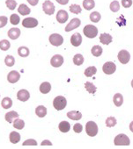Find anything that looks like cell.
Returning <instances> with one entry per match:
<instances>
[{"label":"cell","instance_id":"obj_34","mask_svg":"<svg viewBox=\"0 0 133 149\" xmlns=\"http://www.w3.org/2000/svg\"><path fill=\"white\" fill-rule=\"evenodd\" d=\"M101 16L100 13H98V12H94L90 14V20L94 23L99 22L101 20Z\"/></svg>","mask_w":133,"mask_h":149},{"label":"cell","instance_id":"obj_30","mask_svg":"<svg viewBox=\"0 0 133 149\" xmlns=\"http://www.w3.org/2000/svg\"><path fill=\"white\" fill-rule=\"evenodd\" d=\"M1 105L4 109H10L13 106V100L10 97H5L1 102Z\"/></svg>","mask_w":133,"mask_h":149},{"label":"cell","instance_id":"obj_5","mask_svg":"<svg viewBox=\"0 0 133 149\" xmlns=\"http://www.w3.org/2000/svg\"><path fill=\"white\" fill-rule=\"evenodd\" d=\"M49 42L55 47H59L63 43V38L58 33H52L49 36Z\"/></svg>","mask_w":133,"mask_h":149},{"label":"cell","instance_id":"obj_36","mask_svg":"<svg viewBox=\"0 0 133 149\" xmlns=\"http://www.w3.org/2000/svg\"><path fill=\"white\" fill-rule=\"evenodd\" d=\"M5 63L8 67H13L15 63V59L13 55H7L5 59Z\"/></svg>","mask_w":133,"mask_h":149},{"label":"cell","instance_id":"obj_46","mask_svg":"<svg viewBox=\"0 0 133 149\" xmlns=\"http://www.w3.org/2000/svg\"><path fill=\"white\" fill-rule=\"evenodd\" d=\"M27 1L33 6H35L39 3V0H27Z\"/></svg>","mask_w":133,"mask_h":149},{"label":"cell","instance_id":"obj_24","mask_svg":"<svg viewBox=\"0 0 133 149\" xmlns=\"http://www.w3.org/2000/svg\"><path fill=\"white\" fill-rule=\"evenodd\" d=\"M9 139H10V141L13 144H17L20 140V134L19 132H12L10 133Z\"/></svg>","mask_w":133,"mask_h":149},{"label":"cell","instance_id":"obj_35","mask_svg":"<svg viewBox=\"0 0 133 149\" xmlns=\"http://www.w3.org/2000/svg\"><path fill=\"white\" fill-rule=\"evenodd\" d=\"M11 47V44L8 40H3L0 41V49L3 50V51H7Z\"/></svg>","mask_w":133,"mask_h":149},{"label":"cell","instance_id":"obj_31","mask_svg":"<svg viewBox=\"0 0 133 149\" xmlns=\"http://www.w3.org/2000/svg\"><path fill=\"white\" fill-rule=\"evenodd\" d=\"M29 49L27 47H20L18 49V54L21 57H27L29 55Z\"/></svg>","mask_w":133,"mask_h":149},{"label":"cell","instance_id":"obj_14","mask_svg":"<svg viewBox=\"0 0 133 149\" xmlns=\"http://www.w3.org/2000/svg\"><path fill=\"white\" fill-rule=\"evenodd\" d=\"M17 98L20 101L26 102V101H27L30 98V94H29V92L27 90H20L17 93Z\"/></svg>","mask_w":133,"mask_h":149},{"label":"cell","instance_id":"obj_44","mask_svg":"<svg viewBox=\"0 0 133 149\" xmlns=\"http://www.w3.org/2000/svg\"><path fill=\"white\" fill-rule=\"evenodd\" d=\"M82 130H83V126H82L81 124L78 123V124H75V125H73V131H74L75 132L80 133V132H82Z\"/></svg>","mask_w":133,"mask_h":149},{"label":"cell","instance_id":"obj_9","mask_svg":"<svg viewBox=\"0 0 133 149\" xmlns=\"http://www.w3.org/2000/svg\"><path fill=\"white\" fill-rule=\"evenodd\" d=\"M118 60L122 64H127L130 60V54L127 50H121L118 53Z\"/></svg>","mask_w":133,"mask_h":149},{"label":"cell","instance_id":"obj_29","mask_svg":"<svg viewBox=\"0 0 133 149\" xmlns=\"http://www.w3.org/2000/svg\"><path fill=\"white\" fill-rule=\"evenodd\" d=\"M85 88H86V90H87L90 94H94V93L96 92V91H97L96 86H95L94 84L90 83V82L85 83Z\"/></svg>","mask_w":133,"mask_h":149},{"label":"cell","instance_id":"obj_11","mask_svg":"<svg viewBox=\"0 0 133 149\" xmlns=\"http://www.w3.org/2000/svg\"><path fill=\"white\" fill-rule=\"evenodd\" d=\"M63 57L60 54L54 55L50 60V64L54 68H59L60 66L63 65Z\"/></svg>","mask_w":133,"mask_h":149},{"label":"cell","instance_id":"obj_20","mask_svg":"<svg viewBox=\"0 0 133 149\" xmlns=\"http://www.w3.org/2000/svg\"><path fill=\"white\" fill-rule=\"evenodd\" d=\"M58 128H59L60 132H68L71 129V125L67 121H62V122H60Z\"/></svg>","mask_w":133,"mask_h":149},{"label":"cell","instance_id":"obj_37","mask_svg":"<svg viewBox=\"0 0 133 149\" xmlns=\"http://www.w3.org/2000/svg\"><path fill=\"white\" fill-rule=\"evenodd\" d=\"M116 125V119L114 117H108L106 119V125L108 127H114Z\"/></svg>","mask_w":133,"mask_h":149},{"label":"cell","instance_id":"obj_23","mask_svg":"<svg viewBox=\"0 0 133 149\" xmlns=\"http://www.w3.org/2000/svg\"><path fill=\"white\" fill-rule=\"evenodd\" d=\"M51 91V85L48 82H44L40 85V91L42 94H48Z\"/></svg>","mask_w":133,"mask_h":149},{"label":"cell","instance_id":"obj_6","mask_svg":"<svg viewBox=\"0 0 133 149\" xmlns=\"http://www.w3.org/2000/svg\"><path fill=\"white\" fill-rule=\"evenodd\" d=\"M42 9L47 15H52L55 13V6L49 0H46L42 4Z\"/></svg>","mask_w":133,"mask_h":149},{"label":"cell","instance_id":"obj_47","mask_svg":"<svg viewBox=\"0 0 133 149\" xmlns=\"http://www.w3.org/2000/svg\"><path fill=\"white\" fill-rule=\"evenodd\" d=\"M56 1L58 3V4H60V5H63V6H64V5H67L68 4V2H69V0H56Z\"/></svg>","mask_w":133,"mask_h":149},{"label":"cell","instance_id":"obj_10","mask_svg":"<svg viewBox=\"0 0 133 149\" xmlns=\"http://www.w3.org/2000/svg\"><path fill=\"white\" fill-rule=\"evenodd\" d=\"M81 24V21L80 19H77V18H74L71 20V22L66 26L65 27V32H71L76 28H78Z\"/></svg>","mask_w":133,"mask_h":149},{"label":"cell","instance_id":"obj_7","mask_svg":"<svg viewBox=\"0 0 133 149\" xmlns=\"http://www.w3.org/2000/svg\"><path fill=\"white\" fill-rule=\"evenodd\" d=\"M22 26L26 28H34L38 26V20L34 18H26L22 21Z\"/></svg>","mask_w":133,"mask_h":149},{"label":"cell","instance_id":"obj_32","mask_svg":"<svg viewBox=\"0 0 133 149\" xmlns=\"http://www.w3.org/2000/svg\"><path fill=\"white\" fill-rule=\"evenodd\" d=\"M73 62H74V64L77 65V66L82 65L83 62H84V57H83V55L80 54H75L74 57H73Z\"/></svg>","mask_w":133,"mask_h":149},{"label":"cell","instance_id":"obj_1","mask_svg":"<svg viewBox=\"0 0 133 149\" xmlns=\"http://www.w3.org/2000/svg\"><path fill=\"white\" fill-rule=\"evenodd\" d=\"M66 105H67V100L63 96H58L55 97L53 100V106L56 111H62L63 110Z\"/></svg>","mask_w":133,"mask_h":149},{"label":"cell","instance_id":"obj_16","mask_svg":"<svg viewBox=\"0 0 133 149\" xmlns=\"http://www.w3.org/2000/svg\"><path fill=\"white\" fill-rule=\"evenodd\" d=\"M8 36L12 40H17L20 36V30L17 27L11 28L8 31Z\"/></svg>","mask_w":133,"mask_h":149},{"label":"cell","instance_id":"obj_8","mask_svg":"<svg viewBox=\"0 0 133 149\" xmlns=\"http://www.w3.org/2000/svg\"><path fill=\"white\" fill-rule=\"evenodd\" d=\"M115 69H116V65L112 61L106 62L102 67V70L106 74H112L113 73H115Z\"/></svg>","mask_w":133,"mask_h":149},{"label":"cell","instance_id":"obj_21","mask_svg":"<svg viewBox=\"0 0 133 149\" xmlns=\"http://www.w3.org/2000/svg\"><path fill=\"white\" fill-rule=\"evenodd\" d=\"M35 114L39 118H44L47 115V108L43 105H39L35 109Z\"/></svg>","mask_w":133,"mask_h":149},{"label":"cell","instance_id":"obj_2","mask_svg":"<svg viewBox=\"0 0 133 149\" xmlns=\"http://www.w3.org/2000/svg\"><path fill=\"white\" fill-rule=\"evenodd\" d=\"M83 33H84L85 36H87V38L94 39L98 34V29L96 26H94L93 25H87L83 29Z\"/></svg>","mask_w":133,"mask_h":149},{"label":"cell","instance_id":"obj_48","mask_svg":"<svg viewBox=\"0 0 133 149\" xmlns=\"http://www.w3.org/2000/svg\"><path fill=\"white\" fill-rule=\"evenodd\" d=\"M41 146H52V143L50 142V141H49V140H44V141H42V144H41Z\"/></svg>","mask_w":133,"mask_h":149},{"label":"cell","instance_id":"obj_40","mask_svg":"<svg viewBox=\"0 0 133 149\" xmlns=\"http://www.w3.org/2000/svg\"><path fill=\"white\" fill-rule=\"evenodd\" d=\"M110 10L113 12V13H117L120 9V4L118 1H113L111 4H110Z\"/></svg>","mask_w":133,"mask_h":149},{"label":"cell","instance_id":"obj_12","mask_svg":"<svg viewBox=\"0 0 133 149\" xmlns=\"http://www.w3.org/2000/svg\"><path fill=\"white\" fill-rule=\"evenodd\" d=\"M20 79V74L18 71L16 70H13L11 71L9 74H8V76H7V80L10 84H15L17 83L19 80Z\"/></svg>","mask_w":133,"mask_h":149},{"label":"cell","instance_id":"obj_25","mask_svg":"<svg viewBox=\"0 0 133 149\" xmlns=\"http://www.w3.org/2000/svg\"><path fill=\"white\" fill-rule=\"evenodd\" d=\"M113 101H114V104H115V106L120 107L122 104V103H123V97H122V95L120 94V93H116L114 96Z\"/></svg>","mask_w":133,"mask_h":149},{"label":"cell","instance_id":"obj_18","mask_svg":"<svg viewBox=\"0 0 133 149\" xmlns=\"http://www.w3.org/2000/svg\"><path fill=\"white\" fill-rule=\"evenodd\" d=\"M67 117L72 120H80L82 118V114L78 111H72L67 113Z\"/></svg>","mask_w":133,"mask_h":149},{"label":"cell","instance_id":"obj_19","mask_svg":"<svg viewBox=\"0 0 133 149\" xmlns=\"http://www.w3.org/2000/svg\"><path fill=\"white\" fill-rule=\"evenodd\" d=\"M17 118H19V114L18 112L14 111H9L6 114L5 116V118L6 120L8 122V123H13L14 119H16Z\"/></svg>","mask_w":133,"mask_h":149},{"label":"cell","instance_id":"obj_28","mask_svg":"<svg viewBox=\"0 0 133 149\" xmlns=\"http://www.w3.org/2000/svg\"><path fill=\"white\" fill-rule=\"evenodd\" d=\"M91 52H92V54H93L94 56L99 57V56H101V54H102V47H101V46H99V45L94 46V47H92Z\"/></svg>","mask_w":133,"mask_h":149},{"label":"cell","instance_id":"obj_27","mask_svg":"<svg viewBox=\"0 0 133 149\" xmlns=\"http://www.w3.org/2000/svg\"><path fill=\"white\" fill-rule=\"evenodd\" d=\"M94 6H95V3L94 0H84L83 1V7L87 11L92 10L93 8H94Z\"/></svg>","mask_w":133,"mask_h":149},{"label":"cell","instance_id":"obj_43","mask_svg":"<svg viewBox=\"0 0 133 149\" xmlns=\"http://www.w3.org/2000/svg\"><path fill=\"white\" fill-rule=\"evenodd\" d=\"M8 22V19L6 16H0V28H3L6 26Z\"/></svg>","mask_w":133,"mask_h":149},{"label":"cell","instance_id":"obj_33","mask_svg":"<svg viewBox=\"0 0 133 149\" xmlns=\"http://www.w3.org/2000/svg\"><path fill=\"white\" fill-rule=\"evenodd\" d=\"M25 126V122L22 120V119H20V118H16L14 119V122H13V127L18 129V130H21L23 129Z\"/></svg>","mask_w":133,"mask_h":149},{"label":"cell","instance_id":"obj_26","mask_svg":"<svg viewBox=\"0 0 133 149\" xmlns=\"http://www.w3.org/2000/svg\"><path fill=\"white\" fill-rule=\"evenodd\" d=\"M96 72H97V68L94 66H90L85 70V76L87 77H91L94 76Z\"/></svg>","mask_w":133,"mask_h":149},{"label":"cell","instance_id":"obj_39","mask_svg":"<svg viewBox=\"0 0 133 149\" xmlns=\"http://www.w3.org/2000/svg\"><path fill=\"white\" fill-rule=\"evenodd\" d=\"M10 21H11V23L13 24V25H14V26H16V25H18L19 23H20V16L18 15V14H12L11 15V17H10Z\"/></svg>","mask_w":133,"mask_h":149},{"label":"cell","instance_id":"obj_22","mask_svg":"<svg viewBox=\"0 0 133 149\" xmlns=\"http://www.w3.org/2000/svg\"><path fill=\"white\" fill-rule=\"evenodd\" d=\"M18 13H19L20 14L23 15V16H26V15H28V14L31 13V10H30V8H29L27 6H26L25 4H21V5L19 6V8H18Z\"/></svg>","mask_w":133,"mask_h":149},{"label":"cell","instance_id":"obj_41","mask_svg":"<svg viewBox=\"0 0 133 149\" xmlns=\"http://www.w3.org/2000/svg\"><path fill=\"white\" fill-rule=\"evenodd\" d=\"M70 11H71V13H72L74 14H79L81 13V7L79 5L74 4V5H72L70 6Z\"/></svg>","mask_w":133,"mask_h":149},{"label":"cell","instance_id":"obj_15","mask_svg":"<svg viewBox=\"0 0 133 149\" xmlns=\"http://www.w3.org/2000/svg\"><path fill=\"white\" fill-rule=\"evenodd\" d=\"M71 43L73 47H79L82 43V37L79 33H74L71 38Z\"/></svg>","mask_w":133,"mask_h":149},{"label":"cell","instance_id":"obj_4","mask_svg":"<svg viewBox=\"0 0 133 149\" xmlns=\"http://www.w3.org/2000/svg\"><path fill=\"white\" fill-rule=\"evenodd\" d=\"M86 132L88 136L94 137L98 133V125L94 121H89L86 125Z\"/></svg>","mask_w":133,"mask_h":149},{"label":"cell","instance_id":"obj_42","mask_svg":"<svg viewBox=\"0 0 133 149\" xmlns=\"http://www.w3.org/2000/svg\"><path fill=\"white\" fill-rule=\"evenodd\" d=\"M22 146H37V142L33 139H27V140H25L22 144Z\"/></svg>","mask_w":133,"mask_h":149},{"label":"cell","instance_id":"obj_17","mask_svg":"<svg viewBox=\"0 0 133 149\" xmlns=\"http://www.w3.org/2000/svg\"><path fill=\"white\" fill-rule=\"evenodd\" d=\"M112 36L108 33H102L100 35V41L104 45H108L112 42Z\"/></svg>","mask_w":133,"mask_h":149},{"label":"cell","instance_id":"obj_50","mask_svg":"<svg viewBox=\"0 0 133 149\" xmlns=\"http://www.w3.org/2000/svg\"><path fill=\"white\" fill-rule=\"evenodd\" d=\"M131 86H132V88H133V80L131 81Z\"/></svg>","mask_w":133,"mask_h":149},{"label":"cell","instance_id":"obj_49","mask_svg":"<svg viewBox=\"0 0 133 149\" xmlns=\"http://www.w3.org/2000/svg\"><path fill=\"white\" fill-rule=\"evenodd\" d=\"M129 130L133 132V121L129 124Z\"/></svg>","mask_w":133,"mask_h":149},{"label":"cell","instance_id":"obj_13","mask_svg":"<svg viewBox=\"0 0 133 149\" xmlns=\"http://www.w3.org/2000/svg\"><path fill=\"white\" fill-rule=\"evenodd\" d=\"M69 19V15L67 13V12L64 10H60L58 11L57 14H56V20L60 23V24H63L67 21V19Z\"/></svg>","mask_w":133,"mask_h":149},{"label":"cell","instance_id":"obj_45","mask_svg":"<svg viewBox=\"0 0 133 149\" xmlns=\"http://www.w3.org/2000/svg\"><path fill=\"white\" fill-rule=\"evenodd\" d=\"M122 5L124 8H129L132 6V0H122Z\"/></svg>","mask_w":133,"mask_h":149},{"label":"cell","instance_id":"obj_38","mask_svg":"<svg viewBox=\"0 0 133 149\" xmlns=\"http://www.w3.org/2000/svg\"><path fill=\"white\" fill-rule=\"evenodd\" d=\"M6 5L9 10H14L17 6V2L15 0H6Z\"/></svg>","mask_w":133,"mask_h":149},{"label":"cell","instance_id":"obj_3","mask_svg":"<svg viewBox=\"0 0 133 149\" xmlns=\"http://www.w3.org/2000/svg\"><path fill=\"white\" fill-rule=\"evenodd\" d=\"M114 143L115 146H129L130 144V140L129 139V137L126 135V134H123V133H121V134H118L115 139H114Z\"/></svg>","mask_w":133,"mask_h":149}]
</instances>
